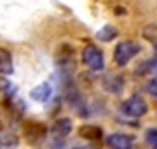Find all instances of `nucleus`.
I'll return each instance as SVG.
<instances>
[{
  "label": "nucleus",
  "mask_w": 157,
  "mask_h": 149,
  "mask_svg": "<svg viewBox=\"0 0 157 149\" xmlns=\"http://www.w3.org/2000/svg\"><path fill=\"white\" fill-rule=\"evenodd\" d=\"M140 44L135 42V40H122L115 46V51H113V62L119 67H126L133 58L140 53Z\"/></svg>",
  "instance_id": "obj_1"
},
{
  "label": "nucleus",
  "mask_w": 157,
  "mask_h": 149,
  "mask_svg": "<svg viewBox=\"0 0 157 149\" xmlns=\"http://www.w3.org/2000/svg\"><path fill=\"white\" fill-rule=\"evenodd\" d=\"M19 147V140L16 135L12 133H6L0 137V149H17Z\"/></svg>",
  "instance_id": "obj_10"
},
{
  "label": "nucleus",
  "mask_w": 157,
  "mask_h": 149,
  "mask_svg": "<svg viewBox=\"0 0 157 149\" xmlns=\"http://www.w3.org/2000/svg\"><path fill=\"white\" fill-rule=\"evenodd\" d=\"M12 72H14V65H12L11 53L7 49H4V47H0V74L9 75Z\"/></svg>",
  "instance_id": "obj_7"
},
{
  "label": "nucleus",
  "mask_w": 157,
  "mask_h": 149,
  "mask_svg": "<svg viewBox=\"0 0 157 149\" xmlns=\"http://www.w3.org/2000/svg\"><path fill=\"white\" fill-rule=\"evenodd\" d=\"M52 95V86L49 83H40L30 91V97L33 98L35 102H47Z\"/></svg>",
  "instance_id": "obj_6"
},
{
  "label": "nucleus",
  "mask_w": 157,
  "mask_h": 149,
  "mask_svg": "<svg viewBox=\"0 0 157 149\" xmlns=\"http://www.w3.org/2000/svg\"><path fill=\"white\" fill-rule=\"evenodd\" d=\"M96 37L100 40H103V42H110V40H113L117 37V28L112 26V25H107V26H103V28L96 34Z\"/></svg>",
  "instance_id": "obj_9"
},
{
  "label": "nucleus",
  "mask_w": 157,
  "mask_h": 149,
  "mask_svg": "<svg viewBox=\"0 0 157 149\" xmlns=\"http://www.w3.org/2000/svg\"><path fill=\"white\" fill-rule=\"evenodd\" d=\"M154 149H157V146H155V147H154Z\"/></svg>",
  "instance_id": "obj_17"
},
{
  "label": "nucleus",
  "mask_w": 157,
  "mask_h": 149,
  "mask_svg": "<svg viewBox=\"0 0 157 149\" xmlns=\"http://www.w3.org/2000/svg\"><path fill=\"white\" fill-rule=\"evenodd\" d=\"M70 132H72V119H68V118H59L51 125V135L56 139L67 137Z\"/></svg>",
  "instance_id": "obj_5"
},
{
  "label": "nucleus",
  "mask_w": 157,
  "mask_h": 149,
  "mask_svg": "<svg viewBox=\"0 0 157 149\" xmlns=\"http://www.w3.org/2000/svg\"><path fill=\"white\" fill-rule=\"evenodd\" d=\"M147 91L150 93L154 98H157V79H152L147 83Z\"/></svg>",
  "instance_id": "obj_15"
},
{
  "label": "nucleus",
  "mask_w": 157,
  "mask_h": 149,
  "mask_svg": "<svg viewBox=\"0 0 157 149\" xmlns=\"http://www.w3.org/2000/svg\"><path fill=\"white\" fill-rule=\"evenodd\" d=\"M147 111H148V105L140 95H133L122 103V112L126 116H131V118H141L147 114Z\"/></svg>",
  "instance_id": "obj_2"
},
{
  "label": "nucleus",
  "mask_w": 157,
  "mask_h": 149,
  "mask_svg": "<svg viewBox=\"0 0 157 149\" xmlns=\"http://www.w3.org/2000/svg\"><path fill=\"white\" fill-rule=\"evenodd\" d=\"M135 139L126 133H112L107 137V146L112 149H131Z\"/></svg>",
  "instance_id": "obj_4"
},
{
  "label": "nucleus",
  "mask_w": 157,
  "mask_h": 149,
  "mask_svg": "<svg viewBox=\"0 0 157 149\" xmlns=\"http://www.w3.org/2000/svg\"><path fill=\"white\" fill-rule=\"evenodd\" d=\"M82 62L91 70H101L105 67V56L96 46H86L82 51Z\"/></svg>",
  "instance_id": "obj_3"
},
{
  "label": "nucleus",
  "mask_w": 157,
  "mask_h": 149,
  "mask_svg": "<svg viewBox=\"0 0 157 149\" xmlns=\"http://www.w3.org/2000/svg\"><path fill=\"white\" fill-rule=\"evenodd\" d=\"M143 37L147 40H150L154 46H157V26H147L143 30Z\"/></svg>",
  "instance_id": "obj_13"
},
{
  "label": "nucleus",
  "mask_w": 157,
  "mask_h": 149,
  "mask_svg": "<svg viewBox=\"0 0 157 149\" xmlns=\"http://www.w3.org/2000/svg\"><path fill=\"white\" fill-rule=\"evenodd\" d=\"M80 135L84 139H87V140H98V139H101L103 132L98 126H82L80 128Z\"/></svg>",
  "instance_id": "obj_11"
},
{
  "label": "nucleus",
  "mask_w": 157,
  "mask_h": 149,
  "mask_svg": "<svg viewBox=\"0 0 157 149\" xmlns=\"http://www.w3.org/2000/svg\"><path fill=\"white\" fill-rule=\"evenodd\" d=\"M145 140L150 144V146L155 147L157 146V128H148V130H147L145 132Z\"/></svg>",
  "instance_id": "obj_14"
},
{
  "label": "nucleus",
  "mask_w": 157,
  "mask_h": 149,
  "mask_svg": "<svg viewBox=\"0 0 157 149\" xmlns=\"http://www.w3.org/2000/svg\"><path fill=\"white\" fill-rule=\"evenodd\" d=\"M145 67H147V70H152L154 74H157V62L152 60V63H148V65H145Z\"/></svg>",
  "instance_id": "obj_16"
},
{
  "label": "nucleus",
  "mask_w": 157,
  "mask_h": 149,
  "mask_svg": "<svg viewBox=\"0 0 157 149\" xmlns=\"http://www.w3.org/2000/svg\"><path fill=\"white\" fill-rule=\"evenodd\" d=\"M25 135L28 139L30 142H33V140H40V139L45 135V128L40 123H30L26 126V130H25Z\"/></svg>",
  "instance_id": "obj_8"
},
{
  "label": "nucleus",
  "mask_w": 157,
  "mask_h": 149,
  "mask_svg": "<svg viewBox=\"0 0 157 149\" xmlns=\"http://www.w3.org/2000/svg\"><path fill=\"white\" fill-rule=\"evenodd\" d=\"M14 91V86H12L11 81H7L6 77H0V95H11Z\"/></svg>",
  "instance_id": "obj_12"
}]
</instances>
